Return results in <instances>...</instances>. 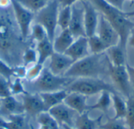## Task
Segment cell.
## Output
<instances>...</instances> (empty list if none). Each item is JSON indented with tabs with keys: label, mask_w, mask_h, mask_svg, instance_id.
<instances>
[{
	"label": "cell",
	"mask_w": 134,
	"mask_h": 129,
	"mask_svg": "<svg viewBox=\"0 0 134 129\" xmlns=\"http://www.w3.org/2000/svg\"><path fill=\"white\" fill-rule=\"evenodd\" d=\"M61 127H62V129H75L74 127H71V126H69V125H66V124L61 125Z\"/></svg>",
	"instance_id": "7bdbcfd3"
},
{
	"label": "cell",
	"mask_w": 134,
	"mask_h": 129,
	"mask_svg": "<svg viewBox=\"0 0 134 129\" xmlns=\"http://www.w3.org/2000/svg\"><path fill=\"white\" fill-rule=\"evenodd\" d=\"M38 125H42L48 129H62L60 124L47 112L40 113L36 119Z\"/></svg>",
	"instance_id": "4316f807"
},
{
	"label": "cell",
	"mask_w": 134,
	"mask_h": 129,
	"mask_svg": "<svg viewBox=\"0 0 134 129\" xmlns=\"http://www.w3.org/2000/svg\"><path fill=\"white\" fill-rule=\"evenodd\" d=\"M130 1H131V2H132V3H133V2H134V0H130Z\"/></svg>",
	"instance_id": "681fc988"
},
{
	"label": "cell",
	"mask_w": 134,
	"mask_h": 129,
	"mask_svg": "<svg viewBox=\"0 0 134 129\" xmlns=\"http://www.w3.org/2000/svg\"><path fill=\"white\" fill-rule=\"evenodd\" d=\"M63 102L77 114H81L85 112L89 111L88 97L80 93L68 91Z\"/></svg>",
	"instance_id": "e0dca14e"
},
{
	"label": "cell",
	"mask_w": 134,
	"mask_h": 129,
	"mask_svg": "<svg viewBox=\"0 0 134 129\" xmlns=\"http://www.w3.org/2000/svg\"><path fill=\"white\" fill-rule=\"evenodd\" d=\"M96 34L108 48L119 43L120 38L118 32L101 14H99Z\"/></svg>",
	"instance_id": "8fae6325"
},
{
	"label": "cell",
	"mask_w": 134,
	"mask_h": 129,
	"mask_svg": "<svg viewBox=\"0 0 134 129\" xmlns=\"http://www.w3.org/2000/svg\"><path fill=\"white\" fill-rule=\"evenodd\" d=\"M74 78L56 76L47 68H44L40 77L33 81H25L24 85L27 92L29 93H47L66 89Z\"/></svg>",
	"instance_id": "277c9868"
},
{
	"label": "cell",
	"mask_w": 134,
	"mask_h": 129,
	"mask_svg": "<svg viewBox=\"0 0 134 129\" xmlns=\"http://www.w3.org/2000/svg\"><path fill=\"white\" fill-rule=\"evenodd\" d=\"M82 1H87V0H58L59 6L61 7H71L74 4L77 3H81Z\"/></svg>",
	"instance_id": "ab89813d"
},
{
	"label": "cell",
	"mask_w": 134,
	"mask_h": 129,
	"mask_svg": "<svg viewBox=\"0 0 134 129\" xmlns=\"http://www.w3.org/2000/svg\"><path fill=\"white\" fill-rule=\"evenodd\" d=\"M69 92H77L87 97L100 94L103 91L118 93L114 87L102 78H76L67 87Z\"/></svg>",
	"instance_id": "5b68a950"
},
{
	"label": "cell",
	"mask_w": 134,
	"mask_h": 129,
	"mask_svg": "<svg viewBox=\"0 0 134 129\" xmlns=\"http://www.w3.org/2000/svg\"><path fill=\"white\" fill-rule=\"evenodd\" d=\"M21 61H22V66L26 68L35 63H37L38 54H37L36 48L32 47V46L27 47L22 54Z\"/></svg>",
	"instance_id": "f1b7e54d"
},
{
	"label": "cell",
	"mask_w": 134,
	"mask_h": 129,
	"mask_svg": "<svg viewBox=\"0 0 134 129\" xmlns=\"http://www.w3.org/2000/svg\"><path fill=\"white\" fill-rule=\"evenodd\" d=\"M30 32L31 34L29 35V36H31V40L36 43L40 42L45 39L46 38H48L47 32L44 29V28L37 23H35L32 25Z\"/></svg>",
	"instance_id": "836d02e7"
},
{
	"label": "cell",
	"mask_w": 134,
	"mask_h": 129,
	"mask_svg": "<svg viewBox=\"0 0 134 129\" xmlns=\"http://www.w3.org/2000/svg\"><path fill=\"white\" fill-rule=\"evenodd\" d=\"M88 47H89L90 53L92 54H99L105 53L108 49L107 46L97 36V34L88 37Z\"/></svg>",
	"instance_id": "484cf974"
},
{
	"label": "cell",
	"mask_w": 134,
	"mask_h": 129,
	"mask_svg": "<svg viewBox=\"0 0 134 129\" xmlns=\"http://www.w3.org/2000/svg\"><path fill=\"white\" fill-rule=\"evenodd\" d=\"M59 4L58 0L51 1L40 11L35 14V23L42 25L47 32L48 39L53 42L58 26V14Z\"/></svg>",
	"instance_id": "8992f818"
},
{
	"label": "cell",
	"mask_w": 134,
	"mask_h": 129,
	"mask_svg": "<svg viewBox=\"0 0 134 129\" xmlns=\"http://www.w3.org/2000/svg\"><path fill=\"white\" fill-rule=\"evenodd\" d=\"M112 104L114 109V116L113 118L115 119H125L126 114V101L118 94L112 93Z\"/></svg>",
	"instance_id": "d4e9b609"
},
{
	"label": "cell",
	"mask_w": 134,
	"mask_h": 129,
	"mask_svg": "<svg viewBox=\"0 0 134 129\" xmlns=\"http://www.w3.org/2000/svg\"><path fill=\"white\" fill-rule=\"evenodd\" d=\"M47 69L54 75L64 77L74 61L66 54L54 52L49 58Z\"/></svg>",
	"instance_id": "4fadbf2b"
},
{
	"label": "cell",
	"mask_w": 134,
	"mask_h": 129,
	"mask_svg": "<svg viewBox=\"0 0 134 129\" xmlns=\"http://www.w3.org/2000/svg\"><path fill=\"white\" fill-rule=\"evenodd\" d=\"M71 19V7H62L58 14V26L61 30L68 29Z\"/></svg>",
	"instance_id": "83f0119b"
},
{
	"label": "cell",
	"mask_w": 134,
	"mask_h": 129,
	"mask_svg": "<svg viewBox=\"0 0 134 129\" xmlns=\"http://www.w3.org/2000/svg\"><path fill=\"white\" fill-rule=\"evenodd\" d=\"M7 120L3 117V116L0 115V127H7Z\"/></svg>",
	"instance_id": "b9f144b4"
},
{
	"label": "cell",
	"mask_w": 134,
	"mask_h": 129,
	"mask_svg": "<svg viewBox=\"0 0 134 129\" xmlns=\"http://www.w3.org/2000/svg\"><path fill=\"white\" fill-rule=\"evenodd\" d=\"M106 54L109 60V62L114 66H125L127 64L126 55L127 50L124 49L119 43L109 47Z\"/></svg>",
	"instance_id": "d6986e66"
},
{
	"label": "cell",
	"mask_w": 134,
	"mask_h": 129,
	"mask_svg": "<svg viewBox=\"0 0 134 129\" xmlns=\"http://www.w3.org/2000/svg\"><path fill=\"white\" fill-rule=\"evenodd\" d=\"M106 2L109 5H110L112 7L118 10L123 11V7H124L125 0H106Z\"/></svg>",
	"instance_id": "74e56055"
},
{
	"label": "cell",
	"mask_w": 134,
	"mask_h": 129,
	"mask_svg": "<svg viewBox=\"0 0 134 129\" xmlns=\"http://www.w3.org/2000/svg\"><path fill=\"white\" fill-rule=\"evenodd\" d=\"M0 129H7V128L4 127H0Z\"/></svg>",
	"instance_id": "bcb514c9"
},
{
	"label": "cell",
	"mask_w": 134,
	"mask_h": 129,
	"mask_svg": "<svg viewBox=\"0 0 134 129\" xmlns=\"http://www.w3.org/2000/svg\"><path fill=\"white\" fill-rule=\"evenodd\" d=\"M109 60L105 53L89 54L75 61L64 77L70 78H102L108 75Z\"/></svg>",
	"instance_id": "7a4b0ae2"
},
{
	"label": "cell",
	"mask_w": 134,
	"mask_h": 129,
	"mask_svg": "<svg viewBox=\"0 0 134 129\" xmlns=\"http://www.w3.org/2000/svg\"><path fill=\"white\" fill-rule=\"evenodd\" d=\"M19 97L23 103L25 113L31 120H36L40 113L47 111L40 94L26 92Z\"/></svg>",
	"instance_id": "9c48e42d"
},
{
	"label": "cell",
	"mask_w": 134,
	"mask_h": 129,
	"mask_svg": "<svg viewBox=\"0 0 134 129\" xmlns=\"http://www.w3.org/2000/svg\"><path fill=\"white\" fill-rule=\"evenodd\" d=\"M108 75L112 80L113 86L117 92L121 93L125 97H129L131 94V84L129 74L125 66H114L109 62Z\"/></svg>",
	"instance_id": "ba28073f"
},
{
	"label": "cell",
	"mask_w": 134,
	"mask_h": 129,
	"mask_svg": "<svg viewBox=\"0 0 134 129\" xmlns=\"http://www.w3.org/2000/svg\"><path fill=\"white\" fill-rule=\"evenodd\" d=\"M81 3L84 9V22L85 35L87 37H89L96 34L99 18V13L89 0L82 1L81 2Z\"/></svg>",
	"instance_id": "30bf717a"
},
{
	"label": "cell",
	"mask_w": 134,
	"mask_h": 129,
	"mask_svg": "<svg viewBox=\"0 0 134 129\" xmlns=\"http://www.w3.org/2000/svg\"><path fill=\"white\" fill-rule=\"evenodd\" d=\"M103 116L93 118L90 116V111L78 114L75 120V129H98L102 124Z\"/></svg>",
	"instance_id": "ac0fdd59"
},
{
	"label": "cell",
	"mask_w": 134,
	"mask_h": 129,
	"mask_svg": "<svg viewBox=\"0 0 134 129\" xmlns=\"http://www.w3.org/2000/svg\"><path fill=\"white\" fill-rule=\"evenodd\" d=\"M131 20L134 22V17H132V18H131Z\"/></svg>",
	"instance_id": "7dc6e473"
},
{
	"label": "cell",
	"mask_w": 134,
	"mask_h": 129,
	"mask_svg": "<svg viewBox=\"0 0 134 129\" xmlns=\"http://www.w3.org/2000/svg\"><path fill=\"white\" fill-rule=\"evenodd\" d=\"M98 129H103V128H102V127H99V128H98Z\"/></svg>",
	"instance_id": "f907efd6"
},
{
	"label": "cell",
	"mask_w": 134,
	"mask_h": 129,
	"mask_svg": "<svg viewBox=\"0 0 134 129\" xmlns=\"http://www.w3.org/2000/svg\"><path fill=\"white\" fill-rule=\"evenodd\" d=\"M0 106H1V98H0Z\"/></svg>",
	"instance_id": "c3c4849f"
},
{
	"label": "cell",
	"mask_w": 134,
	"mask_h": 129,
	"mask_svg": "<svg viewBox=\"0 0 134 129\" xmlns=\"http://www.w3.org/2000/svg\"><path fill=\"white\" fill-rule=\"evenodd\" d=\"M38 129H48V128H47L46 127L42 126V125H38Z\"/></svg>",
	"instance_id": "f6af8a7d"
},
{
	"label": "cell",
	"mask_w": 134,
	"mask_h": 129,
	"mask_svg": "<svg viewBox=\"0 0 134 129\" xmlns=\"http://www.w3.org/2000/svg\"><path fill=\"white\" fill-rule=\"evenodd\" d=\"M125 67H126V69H127V72H128V74H129L131 87H132V93H134V66H129V64L127 63Z\"/></svg>",
	"instance_id": "f35d334b"
},
{
	"label": "cell",
	"mask_w": 134,
	"mask_h": 129,
	"mask_svg": "<svg viewBox=\"0 0 134 129\" xmlns=\"http://www.w3.org/2000/svg\"><path fill=\"white\" fill-rule=\"evenodd\" d=\"M22 6L34 14L43 9L51 0H17Z\"/></svg>",
	"instance_id": "4dcf8cb0"
},
{
	"label": "cell",
	"mask_w": 134,
	"mask_h": 129,
	"mask_svg": "<svg viewBox=\"0 0 134 129\" xmlns=\"http://www.w3.org/2000/svg\"><path fill=\"white\" fill-rule=\"evenodd\" d=\"M11 7L21 36L24 40L27 41L30 35L31 25L34 21L35 14L22 6L17 0H11Z\"/></svg>",
	"instance_id": "52a82bcc"
},
{
	"label": "cell",
	"mask_w": 134,
	"mask_h": 129,
	"mask_svg": "<svg viewBox=\"0 0 134 129\" xmlns=\"http://www.w3.org/2000/svg\"><path fill=\"white\" fill-rule=\"evenodd\" d=\"M126 114L125 120L129 129H134V93H132L126 100Z\"/></svg>",
	"instance_id": "1f68e13d"
},
{
	"label": "cell",
	"mask_w": 134,
	"mask_h": 129,
	"mask_svg": "<svg viewBox=\"0 0 134 129\" xmlns=\"http://www.w3.org/2000/svg\"><path fill=\"white\" fill-rule=\"evenodd\" d=\"M65 54L70 57L74 62L91 54L88 47V37L81 36L76 38L70 46L65 52Z\"/></svg>",
	"instance_id": "2e32d148"
},
{
	"label": "cell",
	"mask_w": 134,
	"mask_h": 129,
	"mask_svg": "<svg viewBox=\"0 0 134 129\" xmlns=\"http://www.w3.org/2000/svg\"><path fill=\"white\" fill-rule=\"evenodd\" d=\"M126 16L129 18V17H134V11L132 12H129V13H125Z\"/></svg>",
	"instance_id": "ee69618b"
},
{
	"label": "cell",
	"mask_w": 134,
	"mask_h": 129,
	"mask_svg": "<svg viewBox=\"0 0 134 129\" xmlns=\"http://www.w3.org/2000/svg\"><path fill=\"white\" fill-rule=\"evenodd\" d=\"M44 64H40V63H35L32 66L26 68V72L25 75V78L23 79L25 81L31 82L37 79L40 75L42 73L43 69H44Z\"/></svg>",
	"instance_id": "f546056e"
},
{
	"label": "cell",
	"mask_w": 134,
	"mask_h": 129,
	"mask_svg": "<svg viewBox=\"0 0 134 129\" xmlns=\"http://www.w3.org/2000/svg\"><path fill=\"white\" fill-rule=\"evenodd\" d=\"M10 95H12L10 92V81L0 76V98L2 99Z\"/></svg>",
	"instance_id": "8d00e7d4"
},
{
	"label": "cell",
	"mask_w": 134,
	"mask_h": 129,
	"mask_svg": "<svg viewBox=\"0 0 134 129\" xmlns=\"http://www.w3.org/2000/svg\"><path fill=\"white\" fill-rule=\"evenodd\" d=\"M100 127L103 129H129L125 119H108L105 123H102Z\"/></svg>",
	"instance_id": "e575fe53"
},
{
	"label": "cell",
	"mask_w": 134,
	"mask_h": 129,
	"mask_svg": "<svg viewBox=\"0 0 134 129\" xmlns=\"http://www.w3.org/2000/svg\"><path fill=\"white\" fill-rule=\"evenodd\" d=\"M35 48L38 54V63L42 64H44L47 60L49 59L54 52L53 43L48 38H46L45 39L36 43V46Z\"/></svg>",
	"instance_id": "7402d4cb"
},
{
	"label": "cell",
	"mask_w": 134,
	"mask_h": 129,
	"mask_svg": "<svg viewBox=\"0 0 134 129\" xmlns=\"http://www.w3.org/2000/svg\"><path fill=\"white\" fill-rule=\"evenodd\" d=\"M77 3L71 6V19L68 28L75 39L86 36L84 22V9L81 3L80 6L77 5Z\"/></svg>",
	"instance_id": "5bb4252c"
},
{
	"label": "cell",
	"mask_w": 134,
	"mask_h": 129,
	"mask_svg": "<svg viewBox=\"0 0 134 129\" xmlns=\"http://www.w3.org/2000/svg\"><path fill=\"white\" fill-rule=\"evenodd\" d=\"M74 39L75 38L74 37V36L69 29L62 30L57 37H54L52 42L54 52L65 54L67 49L73 43Z\"/></svg>",
	"instance_id": "ffe728a7"
},
{
	"label": "cell",
	"mask_w": 134,
	"mask_h": 129,
	"mask_svg": "<svg viewBox=\"0 0 134 129\" xmlns=\"http://www.w3.org/2000/svg\"><path fill=\"white\" fill-rule=\"evenodd\" d=\"M25 113L23 103L20 97L10 95L1 99L0 115L5 118Z\"/></svg>",
	"instance_id": "9a60e30c"
},
{
	"label": "cell",
	"mask_w": 134,
	"mask_h": 129,
	"mask_svg": "<svg viewBox=\"0 0 134 129\" xmlns=\"http://www.w3.org/2000/svg\"><path fill=\"white\" fill-rule=\"evenodd\" d=\"M0 76L6 78L9 81L16 77V67H12L0 57Z\"/></svg>",
	"instance_id": "d590c367"
},
{
	"label": "cell",
	"mask_w": 134,
	"mask_h": 129,
	"mask_svg": "<svg viewBox=\"0 0 134 129\" xmlns=\"http://www.w3.org/2000/svg\"><path fill=\"white\" fill-rule=\"evenodd\" d=\"M10 87L11 95L14 96H21L25 94L27 91L25 90L23 79L19 77H14L10 80Z\"/></svg>",
	"instance_id": "d6a6232c"
},
{
	"label": "cell",
	"mask_w": 134,
	"mask_h": 129,
	"mask_svg": "<svg viewBox=\"0 0 134 129\" xmlns=\"http://www.w3.org/2000/svg\"><path fill=\"white\" fill-rule=\"evenodd\" d=\"M47 112L60 124V126L62 124H66L74 127L75 120L78 115L64 102L51 108Z\"/></svg>",
	"instance_id": "7c38bea8"
},
{
	"label": "cell",
	"mask_w": 134,
	"mask_h": 129,
	"mask_svg": "<svg viewBox=\"0 0 134 129\" xmlns=\"http://www.w3.org/2000/svg\"><path fill=\"white\" fill-rule=\"evenodd\" d=\"M93 4L96 9L103 15L105 19L113 26L118 32L120 41L119 44L125 50H127V40L130 31L134 28V22L129 19L125 12L118 10L110 5L106 0H89Z\"/></svg>",
	"instance_id": "3957f363"
},
{
	"label": "cell",
	"mask_w": 134,
	"mask_h": 129,
	"mask_svg": "<svg viewBox=\"0 0 134 129\" xmlns=\"http://www.w3.org/2000/svg\"><path fill=\"white\" fill-rule=\"evenodd\" d=\"M6 119L7 120V129H32L31 119L25 113L10 116Z\"/></svg>",
	"instance_id": "603a6c76"
},
{
	"label": "cell",
	"mask_w": 134,
	"mask_h": 129,
	"mask_svg": "<svg viewBox=\"0 0 134 129\" xmlns=\"http://www.w3.org/2000/svg\"><path fill=\"white\" fill-rule=\"evenodd\" d=\"M31 42L22 39L14 13L0 8V57L12 67L22 66L21 57Z\"/></svg>",
	"instance_id": "6da1fadb"
},
{
	"label": "cell",
	"mask_w": 134,
	"mask_h": 129,
	"mask_svg": "<svg viewBox=\"0 0 134 129\" xmlns=\"http://www.w3.org/2000/svg\"><path fill=\"white\" fill-rule=\"evenodd\" d=\"M67 94H68V91H66V89H64L57 91L41 93L40 94V95L44 103L47 110L48 111L51 108L62 103Z\"/></svg>",
	"instance_id": "44dd1931"
},
{
	"label": "cell",
	"mask_w": 134,
	"mask_h": 129,
	"mask_svg": "<svg viewBox=\"0 0 134 129\" xmlns=\"http://www.w3.org/2000/svg\"><path fill=\"white\" fill-rule=\"evenodd\" d=\"M111 92L108 91H103L99 94V97L96 103L89 105L88 110H99L104 113H107L112 103Z\"/></svg>",
	"instance_id": "cb8c5ba5"
},
{
	"label": "cell",
	"mask_w": 134,
	"mask_h": 129,
	"mask_svg": "<svg viewBox=\"0 0 134 129\" xmlns=\"http://www.w3.org/2000/svg\"><path fill=\"white\" fill-rule=\"evenodd\" d=\"M129 45L132 47H134V28H132V30L130 31L129 36L128 37V40H127V46Z\"/></svg>",
	"instance_id": "60d3db41"
}]
</instances>
